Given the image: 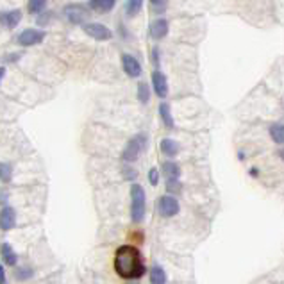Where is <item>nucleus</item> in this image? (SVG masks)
Segmentation results:
<instances>
[{
    "instance_id": "obj_16",
    "label": "nucleus",
    "mask_w": 284,
    "mask_h": 284,
    "mask_svg": "<svg viewBox=\"0 0 284 284\" xmlns=\"http://www.w3.org/2000/svg\"><path fill=\"white\" fill-rule=\"evenodd\" d=\"M149 275H150V282L152 284H165L166 282V273L161 266L154 264L152 268L149 270Z\"/></svg>"
},
{
    "instance_id": "obj_22",
    "label": "nucleus",
    "mask_w": 284,
    "mask_h": 284,
    "mask_svg": "<svg viewBox=\"0 0 284 284\" xmlns=\"http://www.w3.org/2000/svg\"><path fill=\"white\" fill-rule=\"evenodd\" d=\"M47 6V0H29V13L32 15H38L41 13Z\"/></svg>"
},
{
    "instance_id": "obj_6",
    "label": "nucleus",
    "mask_w": 284,
    "mask_h": 284,
    "mask_svg": "<svg viewBox=\"0 0 284 284\" xmlns=\"http://www.w3.org/2000/svg\"><path fill=\"white\" fill-rule=\"evenodd\" d=\"M45 40V32L38 31V29H25L18 34V45L22 47H34L40 45Z\"/></svg>"
},
{
    "instance_id": "obj_14",
    "label": "nucleus",
    "mask_w": 284,
    "mask_h": 284,
    "mask_svg": "<svg viewBox=\"0 0 284 284\" xmlns=\"http://www.w3.org/2000/svg\"><path fill=\"white\" fill-rule=\"evenodd\" d=\"M116 0H90V9L97 13H109L115 8Z\"/></svg>"
},
{
    "instance_id": "obj_11",
    "label": "nucleus",
    "mask_w": 284,
    "mask_h": 284,
    "mask_svg": "<svg viewBox=\"0 0 284 284\" xmlns=\"http://www.w3.org/2000/svg\"><path fill=\"white\" fill-rule=\"evenodd\" d=\"M16 224V213L11 205H6L4 209L0 211V227L2 231H11Z\"/></svg>"
},
{
    "instance_id": "obj_7",
    "label": "nucleus",
    "mask_w": 284,
    "mask_h": 284,
    "mask_svg": "<svg viewBox=\"0 0 284 284\" xmlns=\"http://www.w3.org/2000/svg\"><path fill=\"white\" fill-rule=\"evenodd\" d=\"M84 32L97 41H107L113 38V32L102 24H84Z\"/></svg>"
},
{
    "instance_id": "obj_29",
    "label": "nucleus",
    "mask_w": 284,
    "mask_h": 284,
    "mask_svg": "<svg viewBox=\"0 0 284 284\" xmlns=\"http://www.w3.org/2000/svg\"><path fill=\"white\" fill-rule=\"evenodd\" d=\"M158 54H159V50H158V48H154V50H152V57H154V59H152V63H156V64H158Z\"/></svg>"
},
{
    "instance_id": "obj_23",
    "label": "nucleus",
    "mask_w": 284,
    "mask_h": 284,
    "mask_svg": "<svg viewBox=\"0 0 284 284\" xmlns=\"http://www.w3.org/2000/svg\"><path fill=\"white\" fill-rule=\"evenodd\" d=\"M138 100L141 104H147L150 100V90L145 83H139L138 84Z\"/></svg>"
},
{
    "instance_id": "obj_4",
    "label": "nucleus",
    "mask_w": 284,
    "mask_h": 284,
    "mask_svg": "<svg viewBox=\"0 0 284 284\" xmlns=\"http://www.w3.org/2000/svg\"><path fill=\"white\" fill-rule=\"evenodd\" d=\"M64 16L68 18V22L74 25H84L90 16V9L84 4H70L64 8Z\"/></svg>"
},
{
    "instance_id": "obj_8",
    "label": "nucleus",
    "mask_w": 284,
    "mask_h": 284,
    "mask_svg": "<svg viewBox=\"0 0 284 284\" xmlns=\"http://www.w3.org/2000/svg\"><path fill=\"white\" fill-rule=\"evenodd\" d=\"M122 66H123V72H125L129 77H139V75H141V64L138 63V59H136L134 55L123 54Z\"/></svg>"
},
{
    "instance_id": "obj_15",
    "label": "nucleus",
    "mask_w": 284,
    "mask_h": 284,
    "mask_svg": "<svg viewBox=\"0 0 284 284\" xmlns=\"http://www.w3.org/2000/svg\"><path fill=\"white\" fill-rule=\"evenodd\" d=\"M0 256H2V261H4L6 264H9V266H15L16 261H18V257H16V252L13 250V247L9 243L2 245V249H0Z\"/></svg>"
},
{
    "instance_id": "obj_2",
    "label": "nucleus",
    "mask_w": 284,
    "mask_h": 284,
    "mask_svg": "<svg viewBox=\"0 0 284 284\" xmlns=\"http://www.w3.org/2000/svg\"><path fill=\"white\" fill-rule=\"evenodd\" d=\"M147 197L145 189L139 184L130 186V217L134 224H139L145 218V207H147Z\"/></svg>"
},
{
    "instance_id": "obj_25",
    "label": "nucleus",
    "mask_w": 284,
    "mask_h": 284,
    "mask_svg": "<svg viewBox=\"0 0 284 284\" xmlns=\"http://www.w3.org/2000/svg\"><path fill=\"white\" fill-rule=\"evenodd\" d=\"M16 277H18L20 280L29 279V277H32V270L31 268H18V272H16Z\"/></svg>"
},
{
    "instance_id": "obj_1",
    "label": "nucleus",
    "mask_w": 284,
    "mask_h": 284,
    "mask_svg": "<svg viewBox=\"0 0 284 284\" xmlns=\"http://www.w3.org/2000/svg\"><path fill=\"white\" fill-rule=\"evenodd\" d=\"M115 270L122 279H139L147 273L143 256L132 245H122L115 254Z\"/></svg>"
},
{
    "instance_id": "obj_26",
    "label": "nucleus",
    "mask_w": 284,
    "mask_h": 284,
    "mask_svg": "<svg viewBox=\"0 0 284 284\" xmlns=\"http://www.w3.org/2000/svg\"><path fill=\"white\" fill-rule=\"evenodd\" d=\"M149 181H150V184H152V186H158V182H159V172H158V168H152L149 172Z\"/></svg>"
},
{
    "instance_id": "obj_5",
    "label": "nucleus",
    "mask_w": 284,
    "mask_h": 284,
    "mask_svg": "<svg viewBox=\"0 0 284 284\" xmlns=\"http://www.w3.org/2000/svg\"><path fill=\"white\" fill-rule=\"evenodd\" d=\"M158 209L159 215L165 218H172L181 211V205H179V200L174 197V195H163L158 200Z\"/></svg>"
},
{
    "instance_id": "obj_27",
    "label": "nucleus",
    "mask_w": 284,
    "mask_h": 284,
    "mask_svg": "<svg viewBox=\"0 0 284 284\" xmlns=\"http://www.w3.org/2000/svg\"><path fill=\"white\" fill-rule=\"evenodd\" d=\"M123 174H125V175H123L125 179H136V177H138V172H136L134 168H129V166H125V168H123Z\"/></svg>"
},
{
    "instance_id": "obj_3",
    "label": "nucleus",
    "mask_w": 284,
    "mask_h": 284,
    "mask_svg": "<svg viewBox=\"0 0 284 284\" xmlns=\"http://www.w3.org/2000/svg\"><path fill=\"white\" fill-rule=\"evenodd\" d=\"M145 149H147V136L136 134L134 138L127 143L125 150H123V154H122V159L125 163H134Z\"/></svg>"
},
{
    "instance_id": "obj_19",
    "label": "nucleus",
    "mask_w": 284,
    "mask_h": 284,
    "mask_svg": "<svg viewBox=\"0 0 284 284\" xmlns=\"http://www.w3.org/2000/svg\"><path fill=\"white\" fill-rule=\"evenodd\" d=\"M270 138L277 143V145H282L284 143V127L282 123H273L270 127Z\"/></svg>"
},
{
    "instance_id": "obj_12",
    "label": "nucleus",
    "mask_w": 284,
    "mask_h": 284,
    "mask_svg": "<svg viewBox=\"0 0 284 284\" xmlns=\"http://www.w3.org/2000/svg\"><path fill=\"white\" fill-rule=\"evenodd\" d=\"M170 27H168V22L165 18H158L150 24V36L154 38V40H163L166 34H168Z\"/></svg>"
},
{
    "instance_id": "obj_30",
    "label": "nucleus",
    "mask_w": 284,
    "mask_h": 284,
    "mask_svg": "<svg viewBox=\"0 0 284 284\" xmlns=\"http://www.w3.org/2000/svg\"><path fill=\"white\" fill-rule=\"evenodd\" d=\"M250 175H252V177H257V175H259V172H257V168H250Z\"/></svg>"
},
{
    "instance_id": "obj_31",
    "label": "nucleus",
    "mask_w": 284,
    "mask_h": 284,
    "mask_svg": "<svg viewBox=\"0 0 284 284\" xmlns=\"http://www.w3.org/2000/svg\"><path fill=\"white\" fill-rule=\"evenodd\" d=\"M4 74H6V68L0 66V83H2V79H4Z\"/></svg>"
},
{
    "instance_id": "obj_24",
    "label": "nucleus",
    "mask_w": 284,
    "mask_h": 284,
    "mask_svg": "<svg viewBox=\"0 0 284 284\" xmlns=\"http://www.w3.org/2000/svg\"><path fill=\"white\" fill-rule=\"evenodd\" d=\"M166 189L170 193H177L181 191V182H179V177H166Z\"/></svg>"
},
{
    "instance_id": "obj_28",
    "label": "nucleus",
    "mask_w": 284,
    "mask_h": 284,
    "mask_svg": "<svg viewBox=\"0 0 284 284\" xmlns=\"http://www.w3.org/2000/svg\"><path fill=\"white\" fill-rule=\"evenodd\" d=\"M6 282V270H4V266L0 264V284H4Z\"/></svg>"
},
{
    "instance_id": "obj_13",
    "label": "nucleus",
    "mask_w": 284,
    "mask_h": 284,
    "mask_svg": "<svg viewBox=\"0 0 284 284\" xmlns=\"http://www.w3.org/2000/svg\"><path fill=\"white\" fill-rule=\"evenodd\" d=\"M159 147H161V152L166 156V158H175V156L179 154V143L174 141V139L165 138Z\"/></svg>"
},
{
    "instance_id": "obj_9",
    "label": "nucleus",
    "mask_w": 284,
    "mask_h": 284,
    "mask_svg": "<svg viewBox=\"0 0 284 284\" xmlns=\"http://www.w3.org/2000/svg\"><path fill=\"white\" fill-rule=\"evenodd\" d=\"M152 86H154L156 95L161 97V99H165L166 95H168V83H166V77L163 72L156 70L154 74H152Z\"/></svg>"
},
{
    "instance_id": "obj_17",
    "label": "nucleus",
    "mask_w": 284,
    "mask_h": 284,
    "mask_svg": "<svg viewBox=\"0 0 284 284\" xmlns=\"http://www.w3.org/2000/svg\"><path fill=\"white\" fill-rule=\"evenodd\" d=\"M159 116H161L163 123H165L168 129L174 127V116H172V113H170V106L166 102H163L161 106H159Z\"/></svg>"
},
{
    "instance_id": "obj_10",
    "label": "nucleus",
    "mask_w": 284,
    "mask_h": 284,
    "mask_svg": "<svg viewBox=\"0 0 284 284\" xmlns=\"http://www.w3.org/2000/svg\"><path fill=\"white\" fill-rule=\"evenodd\" d=\"M22 22V11L18 9H11V11L0 13V24L8 29H15L16 25Z\"/></svg>"
},
{
    "instance_id": "obj_20",
    "label": "nucleus",
    "mask_w": 284,
    "mask_h": 284,
    "mask_svg": "<svg viewBox=\"0 0 284 284\" xmlns=\"http://www.w3.org/2000/svg\"><path fill=\"white\" fill-rule=\"evenodd\" d=\"M13 179V166L9 163H0V181L11 182Z\"/></svg>"
},
{
    "instance_id": "obj_18",
    "label": "nucleus",
    "mask_w": 284,
    "mask_h": 284,
    "mask_svg": "<svg viewBox=\"0 0 284 284\" xmlns=\"http://www.w3.org/2000/svg\"><path fill=\"white\" fill-rule=\"evenodd\" d=\"M161 170L166 177H179V175H181V168H179V165L174 161H165L161 166Z\"/></svg>"
},
{
    "instance_id": "obj_32",
    "label": "nucleus",
    "mask_w": 284,
    "mask_h": 284,
    "mask_svg": "<svg viewBox=\"0 0 284 284\" xmlns=\"http://www.w3.org/2000/svg\"><path fill=\"white\" fill-rule=\"evenodd\" d=\"M150 2H152V4H154V6H158V4H163L165 0H150Z\"/></svg>"
},
{
    "instance_id": "obj_21",
    "label": "nucleus",
    "mask_w": 284,
    "mask_h": 284,
    "mask_svg": "<svg viewBox=\"0 0 284 284\" xmlns=\"http://www.w3.org/2000/svg\"><path fill=\"white\" fill-rule=\"evenodd\" d=\"M141 6H143V0H129V4H127L125 11L129 16H134L141 11Z\"/></svg>"
}]
</instances>
